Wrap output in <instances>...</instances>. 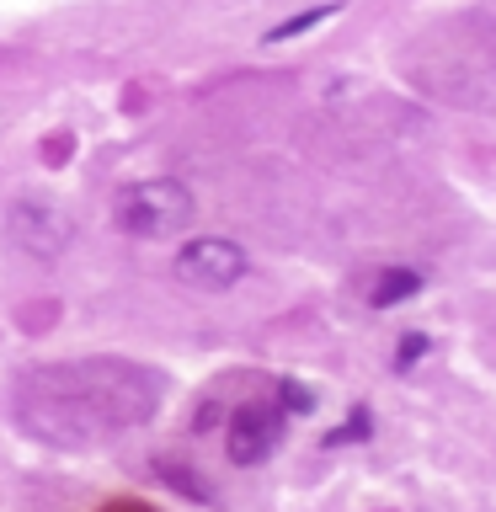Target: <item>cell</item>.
I'll return each mask as SVG.
<instances>
[{
    "label": "cell",
    "mask_w": 496,
    "mask_h": 512,
    "mask_svg": "<svg viewBox=\"0 0 496 512\" xmlns=\"http://www.w3.org/2000/svg\"><path fill=\"white\" fill-rule=\"evenodd\" d=\"M192 214H198V198L176 176H150V182H134L112 198V219L134 240H166L176 230H187Z\"/></svg>",
    "instance_id": "obj_1"
},
{
    "label": "cell",
    "mask_w": 496,
    "mask_h": 512,
    "mask_svg": "<svg viewBox=\"0 0 496 512\" xmlns=\"http://www.w3.org/2000/svg\"><path fill=\"white\" fill-rule=\"evenodd\" d=\"M6 240L22 256H32V262H59L75 240V224H70V214H59L48 203H11Z\"/></svg>",
    "instance_id": "obj_3"
},
{
    "label": "cell",
    "mask_w": 496,
    "mask_h": 512,
    "mask_svg": "<svg viewBox=\"0 0 496 512\" xmlns=\"http://www.w3.org/2000/svg\"><path fill=\"white\" fill-rule=\"evenodd\" d=\"M336 11H342V0L310 6V11H299V16H288V22H278V27H267V32H262V43H288V38H299V32H310V27H320V22H331Z\"/></svg>",
    "instance_id": "obj_6"
},
{
    "label": "cell",
    "mask_w": 496,
    "mask_h": 512,
    "mask_svg": "<svg viewBox=\"0 0 496 512\" xmlns=\"http://www.w3.org/2000/svg\"><path fill=\"white\" fill-rule=\"evenodd\" d=\"M411 294H422V272L416 267H384L374 288H368V304L374 310H395V304H406Z\"/></svg>",
    "instance_id": "obj_5"
},
{
    "label": "cell",
    "mask_w": 496,
    "mask_h": 512,
    "mask_svg": "<svg viewBox=\"0 0 496 512\" xmlns=\"http://www.w3.org/2000/svg\"><path fill=\"white\" fill-rule=\"evenodd\" d=\"M283 427H288V411L272 406V400H246L230 427H224V454H230V464H240V470H251V464H262L272 448L283 443Z\"/></svg>",
    "instance_id": "obj_4"
},
{
    "label": "cell",
    "mask_w": 496,
    "mask_h": 512,
    "mask_svg": "<svg viewBox=\"0 0 496 512\" xmlns=\"http://www.w3.org/2000/svg\"><path fill=\"white\" fill-rule=\"evenodd\" d=\"M368 432H374V416H368V411L358 406V411H352V416H347V422L336 427V432H326V448H342V443H363Z\"/></svg>",
    "instance_id": "obj_7"
},
{
    "label": "cell",
    "mask_w": 496,
    "mask_h": 512,
    "mask_svg": "<svg viewBox=\"0 0 496 512\" xmlns=\"http://www.w3.org/2000/svg\"><path fill=\"white\" fill-rule=\"evenodd\" d=\"M427 347H432V336H427V331H406V336H400V347H395V374H406L411 363H422V358H427Z\"/></svg>",
    "instance_id": "obj_8"
},
{
    "label": "cell",
    "mask_w": 496,
    "mask_h": 512,
    "mask_svg": "<svg viewBox=\"0 0 496 512\" xmlns=\"http://www.w3.org/2000/svg\"><path fill=\"white\" fill-rule=\"evenodd\" d=\"M246 267H251L246 246H235V240H224V235H198L176 251V278L187 288H208V294L235 288L246 278Z\"/></svg>",
    "instance_id": "obj_2"
},
{
    "label": "cell",
    "mask_w": 496,
    "mask_h": 512,
    "mask_svg": "<svg viewBox=\"0 0 496 512\" xmlns=\"http://www.w3.org/2000/svg\"><path fill=\"white\" fill-rule=\"evenodd\" d=\"M278 406H283L288 416H304V411H315V395L304 390L299 379H283V390H278Z\"/></svg>",
    "instance_id": "obj_9"
}]
</instances>
